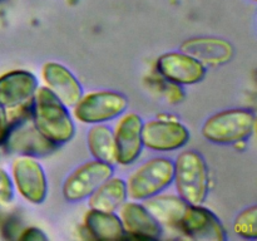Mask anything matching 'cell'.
I'll use <instances>...</instances> for the list:
<instances>
[{"instance_id":"obj_1","label":"cell","mask_w":257,"mask_h":241,"mask_svg":"<svg viewBox=\"0 0 257 241\" xmlns=\"http://www.w3.org/2000/svg\"><path fill=\"white\" fill-rule=\"evenodd\" d=\"M32 122L38 132L57 147L70 142L77 131L67 105L45 85L37 88L32 99Z\"/></svg>"},{"instance_id":"obj_2","label":"cell","mask_w":257,"mask_h":241,"mask_svg":"<svg viewBox=\"0 0 257 241\" xmlns=\"http://www.w3.org/2000/svg\"><path fill=\"white\" fill-rule=\"evenodd\" d=\"M173 183L177 195L188 205H202L210 191L206 160L195 150L182 151L173 161Z\"/></svg>"},{"instance_id":"obj_3","label":"cell","mask_w":257,"mask_h":241,"mask_svg":"<svg viewBox=\"0 0 257 241\" xmlns=\"http://www.w3.org/2000/svg\"><path fill=\"white\" fill-rule=\"evenodd\" d=\"M256 114L247 108H231L208 117L201 128L203 138L215 145H237L253 135Z\"/></svg>"},{"instance_id":"obj_4","label":"cell","mask_w":257,"mask_h":241,"mask_svg":"<svg viewBox=\"0 0 257 241\" xmlns=\"http://www.w3.org/2000/svg\"><path fill=\"white\" fill-rule=\"evenodd\" d=\"M173 183V160L157 156L145 161L131 172L127 185L128 198L145 201L162 193Z\"/></svg>"},{"instance_id":"obj_5","label":"cell","mask_w":257,"mask_h":241,"mask_svg":"<svg viewBox=\"0 0 257 241\" xmlns=\"http://www.w3.org/2000/svg\"><path fill=\"white\" fill-rule=\"evenodd\" d=\"M73 118L83 125H99L117 119L127 112L128 98L117 90H93L73 105Z\"/></svg>"},{"instance_id":"obj_6","label":"cell","mask_w":257,"mask_h":241,"mask_svg":"<svg viewBox=\"0 0 257 241\" xmlns=\"http://www.w3.org/2000/svg\"><path fill=\"white\" fill-rule=\"evenodd\" d=\"M15 191L32 205H40L47 200L48 178L44 167L32 156L19 155L13 160L12 173Z\"/></svg>"},{"instance_id":"obj_7","label":"cell","mask_w":257,"mask_h":241,"mask_svg":"<svg viewBox=\"0 0 257 241\" xmlns=\"http://www.w3.org/2000/svg\"><path fill=\"white\" fill-rule=\"evenodd\" d=\"M113 173L114 170L110 163L97 160L82 163L63 182V197L72 203L85 201Z\"/></svg>"},{"instance_id":"obj_8","label":"cell","mask_w":257,"mask_h":241,"mask_svg":"<svg viewBox=\"0 0 257 241\" xmlns=\"http://www.w3.org/2000/svg\"><path fill=\"white\" fill-rule=\"evenodd\" d=\"M190 130L177 119H150L143 122V146L153 152L167 153L182 150L190 142Z\"/></svg>"},{"instance_id":"obj_9","label":"cell","mask_w":257,"mask_h":241,"mask_svg":"<svg viewBox=\"0 0 257 241\" xmlns=\"http://www.w3.org/2000/svg\"><path fill=\"white\" fill-rule=\"evenodd\" d=\"M117 119L113 130L115 163L131 166L140 160L145 148L142 141L143 119L133 112H124Z\"/></svg>"},{"instance_id":"obj_10","label":"cell","mask_w":257,"mask_h":241,"mask_svg":"<svg viewBox=\"0 0 257 241\" xmlns=\"http://www.w3.org/2000/svg\"><path fill=\"white\" fill-rule=\"evenodd\" d=\"M158 74L175 85H195L202 82L207 74V67L196 58L183 52H167L156 62Z\"/></svg>"},{"instance_id":"obj_11","label":"cell","mask_w":257,"mask_h":241,"mask_svg":"<svg viewBox=\"0 0 257 241\" xmlns=\"http://www.w3.org/2000/svg\"><path fill=\"white\" fill-rule=\"evenodd\" d=\"M178 227L197 241H225V227L213 211L202 205H187Z\"/></svg>"},{"instance_id":"obj_12","label":"cell","mask_w":257,"mask_h":241,"mask_svg":"<svg viewBox=\"0 0 257 241\" xmlns=\"http://www.w3.org/2000/svg\"><path fill=\"white\" fill-rule=\"evenodd\" d=\"M2 147L8 153L17 156H32V157H44L58 148L38 132L32 119L12 126Z\"/></svg>"},{"instance_id":"obj_13","label":"cell","mask_w":257,"mask_h":241,"mask_svg":"<svg viewBox=\"0 0 257 241\" xmlns=\"http://www.w3.org/2000/svg\"><path fill=\"white\" fill-rule=\"evenodd\" d=\"M120 218L125 237L132 236L137 238H160L162 236V225L153 217L141 201H125L117 211Z\"/></svg>"},{"instance_id":"obj_14","label":"cell","mask_w":257,"mask_h":241,"mask_svg":"<svg viewBox=\"0 0 257 241\" xmlns=\"http://www.w3.org/2000/svg\"><path fill=\"white\" fill-rule=\"evenodd\" d=\"M44 85L68 108L73 107L83 95V87L72 70L57 62H47L42 67Z\"/></svg>"},{"instance_id":"obj_15","label":"cell","mask_w":257,"mask_h":241,"mask_svg":"<svg viewBox=\"0 0 257 241\" xmlns=\"http://www.w3.org/2000/svg\"><path fill=\"white\" fill-rule=\"evenodd\" d=\"M38 87L37 75L30 70H9L0 75V104L8 109L30 102Z\"/></svg>"},{"instance_id":"obj_16","label":"cell","mask_w":257,"mask_h":241,"mask_svg":"<svg viewBox=\"0 0 257 241\" xmlns=\"http://www.w3.org/2000/svg\"><path fill=\"white\" fill-rule=\"evenodd\" d=\"M181 52L196 58L203 65H222L230 62L235 54L233 45L228 40L216 37H197L185 40Z\"/></svg>"},{"instance_id":"obj_17","label":"cell","mask_w":257,"mask_h":241,"mask_svg":"<svg viewBox=\"0 0 257 241\" xmlns=\"http://www.w3.org/2000/svg\"><path fill=\"white\" fill-rule=\"evenodd\" d=\"M84 228L97 240H118L125 237L120 218L117 212L90 208L84 215Z\"/></svg>"},{"instance_id":"obj_18","label":"cell","mask_w":257,"mask_h":241,"mask_svg":"<svg viewBox=\"0 0 257 241\" xmlns=\"http://www.w3.org/2000/svg\"><path fill=\"white\" fill-rule=\"evenodd\" d=\"M90 208L109 212H117L118 208L128 200L125 180L118 176H110L87 198Z\"/></svg>"},{"instance_id":"obj_19","label":"cell","mask_w":257,"mask_h":241,"mask_svg":"<svg viewBox=\"0 0 257 241\" xmlns=\"http://www.w3.org/2000/svg\"><path fill=\"white\" fill-rule=\"evenodd\" d=\"M142 202L161 225L175 227H178L188 205L178 195H166L163 192L152 196Z\"/></svg>"},{"instance_id":"obj_20","label":"cell","mask_w":257,"mask_h":241,"mask_svg":"<svg viewBox=\"0 0 257 241\" xmlns=\"http://www.w3.org/2000/svg\"><path fill=\"white\" fill-rule=\"evenodd\" d=\"M87 147L93 160L105 163H115V148L113 130L107 123L90 125L87 132Z\"/></svg>"},{"instance_id":"obj_21","label":"cell","mask_w":257,"mask_h":241,"mask_svg":"<svg viewBox=\"0 0 257 241\" xmlns=\"http://www.w3.org/2000/svg\"><path fill=\"white\" fill-rule=\"evenodd\" d=\"M233 231L236 235L245 240L257 238V206L246 207L236 216L233 221Z\"/></svg>"},{"instance_id":"obj_22","label":"cell","mask_w":257,"mask_h":241,"mask_svg":"<svg viewBox=\"0 0 257 241\" xmlns=\"http://www.w3.org/2000/svg\"><path fill=\"white\" fill-rule=\"evenodd\" d=\"M15 195V187L10 173L5 168L0 167V203L9 205L13 202Z\"/></svg>"},{"instance_id":"obj_23","label":"cell","mask_w":257,"mask_h":241,"mask_svg":"<svg viewBox=\"0 0 257 241\" xmlns=\"http://www.w3.org/2000/svg\"><path fill=\"white\" fill-rule=\"evenodd\" d=\"M22 230V222H20V220L17 216H9V217L5 218L2 225V228H0L3 237L9 238V240L18 238Z\"/></svg>"},{"instance_id":"obj_24","label":"cell","mask_w":257,"mask_h":241,"mask_svg":"<svg viewBox=\"0 0 257 241\" xmlns=\"http://www.w3.org/2000/svg\"><path fill=\"white\" fill-rule=\"evenodd\" d=\"M18 240L23 241H47L48 236L42 228L35 227V226H30V227L23 228L20 231L19 236H18Z\"/></svg>"},{"instance_id":"obj_25","label":"cell","mask_w":257,"mask_h":241,"mask_svg":"<svg viewBox=\"0 0 257 241\" xmlns=\"http://www.w3.org/2000/svg\"><path fill=\"white\" fill-rule=\"evenodd\" d=\"M9 133V118L7 108L0 104V147L4 145Z\"/></svg>"},{"instance_id":"obj_26","label":"cell","mask_w":257,"mask_h":241,"mask_svg":"<svg viewBox=\"0 0 257 241\" xmlns=\"http://www.w3.org/2000/svg\"><path fill=\"white\" fill-rule=\"evenodd\" d=\"M251 2H256V0H251Z\"/></svg>"}]
</instances>
